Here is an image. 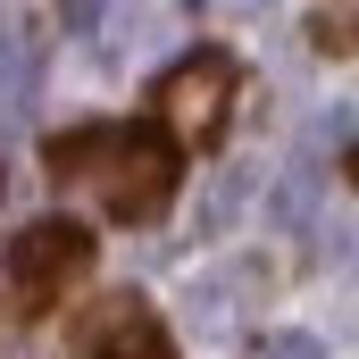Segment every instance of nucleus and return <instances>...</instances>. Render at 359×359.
I'll return each instance as SVG.
<instances>
[{"label":"nucleus","instance_id":"obj_1","mask_svg":"<svg viewBox=\"0 0 359 359\" xmlns=\"http://www.w3.org/2000/svg\"><path fill=\"white\" fill-rule=\"evenodd\" d=\"M50 176H100V201L109 217L126 226H151L176 192V151L142 126H76L50 142Z\"/></svg>","mask_w":359,"mask_h":359},{"label":"nucleus","instance_id":"obj_2","mask_svg":"<svg viewBox=\"0 0 359 359\" xmlns=\"http://www.w3.org/2000/svg\"><path fill=\"white\" fill-rule=\"evenodd\" d=\"M226 100H234V59L226 50H192L184 67H168V84H159V142L176 151V142H217V126H226Z\"/></svg>","mask_w":359,"mask_h":359},{"label":"nucleus","instance_id":"obj_3","mask_svg":"<svg viewBox=\"0 0 359 359\" xmlns=\"http://www.w3.org/2000/svg\"><path fill=\"white\" fill-rule=\"evenodd\" d=\"M0 268L17 292H34V301H59V284H76L92 268V234L76 217H34V226H17L8 243H0Z\"/></svg>","mask_w":359,"mask_h":359},{"label":"nucleus","instance_id":"obj_4","mask_svg":"<svg viewBox=\"0 0 359 359\" xmlns=\"http://www.w3.org/2000/svg\"><path fill=\"white\" fill-rule=\"evenodd\" d=\"M92 359H176V351H168V334H159L151 301H142V292H117V301H109V318L92 326Z\"/></svg>","mask_w":359,"mask_h":359},{"label":"nucleus","instance_id":"obj_5","mask_svg":"<svg viewBox=\"0 0 359 359\" xmlns=\"http://www.w3.org/2000/svg\"><path fill=\"white\" fill-rule=\"evenodd\" d=\"M276 226H284V234H301V226H309V209H318V168H292V176L276 184Z\"/></svg>","mask_w":359,"mask_h":359},{"label":"nucleus","instance_id":"obj_6","mask_svg":"<svg viewBox=\"0 0 359 359\" xmlns=\"http://www.w3.org/2000/svg\"><path fill=\"white\" fill-rule=\"evenodd\" d=\"M25 84H34V42L0 25V100H25Z\"/></svg>","mask_w":359,"mask_h":359},{"label":"nucleus","instance_id":"obj_7","mask_svg":"<svg viewBox=\"0 0 359 359\" xmlns=\"http://www.w3.org/2000/svg\"><path fill=\"white\" fill-rule=\"evenodd\" d=\"M268 359H326L318 334H268Z\"/></svg>","mask_w":359,"mask_h":359},{"label":"nucleus","instance_id":"obj_8","mask_svg":"<svg viewBox=\"0 0 359 359\" xmlns=\"http://www.w3.org/2000/svg\"><path fill=\"white\" fill-rule=\"evenodd\" d=\"M318 42H326V50H351V8H334V17H318Z\"/></svg>","mask_w":359,"mask_h":359}]
</instances>
